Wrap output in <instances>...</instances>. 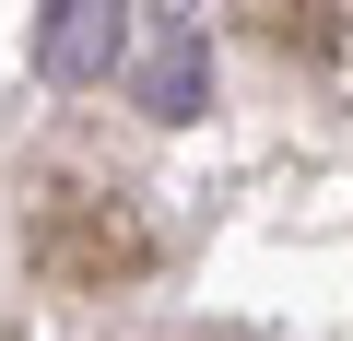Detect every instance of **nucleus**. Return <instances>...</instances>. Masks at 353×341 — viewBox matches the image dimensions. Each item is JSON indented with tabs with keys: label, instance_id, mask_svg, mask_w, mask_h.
Masks as SVG:
<instances>
[{
	"label": "nucleus",
	"instance_id": "f03ea898",
	"mask_svg": "<svg viewBox=\"0 0 353 341\" xmlns=\"http://www.w3.org/2000/svg\"><path fill=\"white\" fill-rule=\"evenodd\" d=\"M118 48H130V0H48L36 71H48V83H106Z\"/></svg>",
	"mask_w": 353,
	"mask_h": 341
},
{
	"label": "nucleus",
	"instance_id": "7ed1b4c3",
	"mask_svg": "<svg viewBox=\"0 0 353 341\" xmlns=\"http://www.w3.org/2000/svg\"><path fill=\"white\" fill-rule=\"evenodd\" d=\"M189 94H201V36H165V48L141 59V106H153V118H189Z\"/></svg>",
	"mask_w": 353,
	"mask_h": 341
},
{
	"label": "nucleus",
	"instance_id": "f257e3e1",
	"mask_svg": "<svg viewBox=\"0 0 353 341\" xmlns=\"http://www.w3.org/2000/svg\"><path fill=\"white\" fill-rule=\"evenodd\" d=\"M153 259L165 247H153V212L130 189H48L24 224V271L48 294H130V282H153Z\"/></svg>",
	"mask_w": 353,
	"mask_h": 341
}]
</instances>
